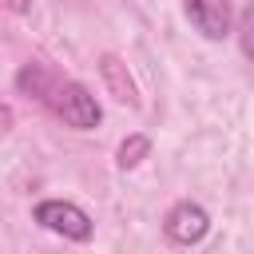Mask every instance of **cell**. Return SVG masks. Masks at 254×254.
Here are the masks:
<instances>
[{"instance_id":"1","label":"cell","mask_w":254,"mask_h":254,"mask_svg":"<svg viewBox=\"0 0 254 254\" xmlns=\"http://www.w3.org/2000/svg\"><path fill=\"white\" fill-rule=\"evenodd\" d=\"M52 107H56V115L67 123V127H75V131H91L95 123H99V103H95V95L83 87V83H75V79H67L56 95H52Z\"/></svg>"},{"instance_id":"2","label":"cell","mask_w":254,"mask_h":254,"mask_svg":"<svg viewBox=\"0 0 254 254\" xmlns=\"http://www.w3.org/2000/svg\"><path fill=\"white\" fill-rule=\"evenodd\" d=\"M36 222L48 226V230H56V234H64V238H71V242H87L91 238L87 210H79L75 202H64V198H44L36 206Z\"/></svg>"},{"instance_id":"3","label":"cell","mask_w":254,"mask_h":254,"mask_svg":"<svg viewBox=\"0 0 254 254\" xmlns=\"http://www.w3.org/2000/svg\"><path fill=\"white\" fill-rule=\"evenodd\" d=\"M163 230H167L171 242H179V246H194L198 238H206V230H210V214H206L198 202L187 198V202H175V206L167 210Z\"/></svg>"},{"instance_id":"4","label":"cell","mask_w":254,"mask_h":254,"mask_svg":"<svg viewBox=\"0 0 254 254\" xmlns=\"http://www.w3.org/2000/svg\"><path fill=\"white\" fill-rule=\"evenodd\" d=\"M183 4H187V20L206 40H222L230 32V0H183Z\"/></svg>"},{"instance_id":"5","label":"cell","mask_w":254,"mask_h":254,"mask_svg":"<svg viewBox=\"0 0 254 254\" xmlns=\"http://www.w3.org/2000/svg\"><path fill=\"white\" fill-rule=\"evenodd\" d=\"M99 71H103V79H107V87L115 91V99H119V103H135V87H131V79L123 75V67H119V60H115V56H103Z\"/></svg>"},{"instance_id":"6","label":"cell","mask_w":254,"mask_h":254,"mask_svg":"<svg viewBox=\"0 0 254 254\" xmlns=\"http://www.w3.org/2000/svg\"><path fill=\"white\" fill-rule=\"evenodd\" d=\"M147 151H151V143H147V135H131V139H123V143H119V167H123V171H131V167H139Z\"/></svg>"},{"instance_id":"7","label":"cell","mask_w":254,"mask_h":254,"mask_svg":"<svg viewBox=\"0 0 254 254\" xmlns=\"http://www.w3.org/2000/svg\"><path fill=\"white\" fill-rule=\"evenodd\" d=\"M238 44H242V52H246V60L254 64V4H246V12H242V20H238Z\"/></svg>"}]
</instances>
